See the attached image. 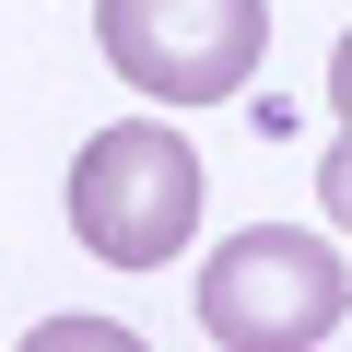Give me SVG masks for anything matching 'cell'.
<instances>
[{"instance_id":"obj_2","label":"cell","mask_w":352,"mask_h":352,"mask_svg":"<svg viewBox=\"0 0 352 352\" xmlns=\"http://www.w3.org/2000/svg\"><path fill=\"white\" fill-rule=\"evenodd\" d=\"M352 317V282H340V247L329 235H294V223H247L212 247L200 270V329L235 340V352H305Z\"/></svg>"},{"instance_id":"obj_3","label":"cell","mask_w":352,"mask_h":352,"mask_svg":"<svg viewBox=\"0 0 352 352\" xmlns=\"http://www.w3.org/2000/svg\"><path fill=\"white\" fill-rule=\"evenodd\" d=\"M94 36L129 94L212 106V94H247V71L270 47V0H94Z\"/></svg>"},{"instance_id":"obj_5","label":"cell","mask_w":352,"mask_h":352,"mask_svg":"<svg viewBox=\"0 0 352 352\" xmlns=\"http://www.w3.org/2000/svg\"><path fill=\"white\" fill-rule=\"evenodd\" d=\"M329 106H340V118H352V36H340V47H329Z\"/></svg>"},{"instance_id":"obj_1","label":"cell","mask_w":352,"mask_h":352,"mask_svg":"<svg viewBox=\"0 0 352 352\" xmlns=\"http://www.w3.org/2000/svg\"><path fill=\"white\" fill-rule=\"evenodd\" d=\"M200 153L176 141L164 118H118V129H94L82 141V164H71V235L106 258V270H164L176 247H188V223H200Z\"/></svg>"},{"instance_id":"obj_4","label":"cell","mask_w":352,"mask_h":352,"mask_svg":"<svg viewBox=\"0 0 352 352\" xmlns=\"http://www.w3.org/2000/svg\"><path fill=\"white\" fill-rule=\"evenodd\" d=\"M317 200H329V223L352 235V118H340V141H329V164H317Z\"/></svg>"}]
</instances>
